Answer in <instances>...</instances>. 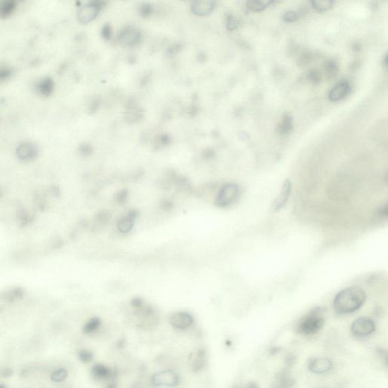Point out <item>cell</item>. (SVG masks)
Returning a JSON list of instances; mask_svg holds the SVG:
<instances>
[{
	"label": "cell",
	"mask_w": 388,
	"mask_h": 388,
	"mask_svg": "<svg viewBox=\"0 0 388 388\" xmlns=\"http://www.w3.org/2000/svg\"><path fill=\"white\" fill-rule=\"evenodd\" d=\"M366 293L356 287L346 288L335 296L334 307L340 314H349L358 310L365 303Z\"/></svg>",
	"instance_id": "6da1fadb"
},
{
	"label": "cell",
	"mask_w": 388,
	"mask_h": 388,
	"mask_svg": "<svg viewBox=\"0 0 388 388\" xmlns=\"http://www.w3.org/2000/svg\"><path fill=\"white\" fill-rule=\"evenodd\" d=\"M324 308H315L303 318L299 324V331L306 335H315L324 324Z\"/></svg>",
	"instance_id": "7a4b0ae2"
},
{
	"label": "cell",
	"mask_w": 388,
	"mask_h": 388,
	"mask_svg": "<svg viewBox=\"0 0 388 388\" xmlns=\"http://www.w3.org/2000/svg\"><path fill=\"white\" fill-rule=\"evenodd\" d=\"M239 187L236 184H226L218 193L216 203L219 206L226 207L234 203L239 196Z\"/></svg>",
	"instance_id": "3957f363"
},
{
	"label": "cell",
	"mask_w": 388,
	"mask_h": 388,
	"mask_svg": "<svg viewBox=\"0 0 388 388\" xmlns=\"http://www.w3.org/2000/svg\"><path fill=\"white\" fill-rule=\"evenodd\" d=\"M375 330V325L373 321L367 318H359L353 323L351 331L356 338H363L369 336Z\"/></svg>",
	"instance_id": "277c9868"
},
{
	"label": "cell",
	"mask_w": 388,
	"mask_h": 388,
	"mask_svg": "<svg viewBox=\"0 0 388 388\" xmlns=\"http://www.w3.org/2000/svg\"><path fill=\"white\" fill-rule=\"evenodd\" d=\"M152 383L156 387H175L180 383V378L175 372L165 370L155 374L152 378Z\"/></svg>",
	"instance_id": "5b68a950"
},
{
	"label": "cell",
	"mask_w": 388,
	"mask_h": 388,
	"mask_svg": "<svg viewBox=\"0 0 388 388\" xmlns=\"http://www.w3.org/2000/svg\"><path fill=\"white\" fill-rule=\"evenodd\" d=\"M141 40V33L135 28H129L124 30L118 36V43L123 47L137 45Z\"/></svg>",
	"instance_id": "8992f818"
},
{
	"label": "cell",
	"mask_w": 388,
	"mask_h": 388,
	"mask_svg": "<svg viewBox=\"0 0 388 388\" xmlns=\"http://www.w3.org/2000/svg\"><path fill=\"white\" fill-rule=\"evenodd\" d=\"M332 362L327 358L318 357L312 358L308 364V370L315 374H325L332 369Z\"/></svg>",
	"instance_id": "52a82bcc"
},
{
	"label": "cell",
	"mask_w": 388,
	"mask_h": 388,
	"mask_svg": "<svg viewBox=\"0 0 388 388\" xmlns=\"http://www.w3.org/2000/svg\"><path fill=\"white\" fill-rule=\"evenodd\" d=\"M169 323L176 329L185 330L192 325L194 319L187 312H177L171 315Z\"/></svg>",
	"instance_id": "ba28073f"
},
{
	"label": "cell",
	"mask_w": 388,
	"mask_h": 388,
	"mask_svg": "<svg viewBox=\"0 0 388 388\" xmlns=\"http://www.w3.org/2000/svg\"><path fill=\"white\" fill-rule=\"evenodd\" d=\"M100 9L92 2L83 5L78 12V19L81 24H88L95 19L100 12Z\"/></svg>",
	"instance_id": "9c48e42d"
},
{
	"label": "cell",
	"mask_w": 388,
	"mask_h": 388,
	"mask_svg": "<svg viewBox=\"0 0 388 388\" xmlns=\"http://www.w3.org/2000/svg\"><path fill=\"white\" fill-rule=\"evenodd\" d=\"M215 7V0H194L191 11L196 16H206L213 12Z\"/></svg>",
	"instance_id": "30bf717a"
},
{
	"label": "cell",
	"mask_w": 388,
	"mask_h": 388,
	"mask_svg": "<svg viewBox=\"0 0 388 388\" xmlns=\"http://www.w3.org/2000/svg\"><path fill=\"white\" fill-rule=\"evenodd\" d=\"M350 90V84L347 82H340L331 89L328 97H329L330 100L333 101V102H338V101L344 99L345 97L348 95Z\"/></svg>",
	"instance_id": "8fae6325"
},
{
	"label": "cell",
	"mask_w": 388,
	"mask_h": 388,
	"mask_svg": "<svg viewBox=\"0 0 388 388\" xmlns=\"http://www.w3.org/2000/svg\"><path fill=\"white\" fill-rule=\"evenodd\" d=\"M92 374L97 379L113 380L116 378L117 371L113 369H109L106 366L97 364L92 369Z\"/></svg>",
	"instance_id": "7c38bea8"
},
{
	"label": "cell",
	"mask_w": 388,
	"mask_h": 388,
	"mask_svg": "<svg viewBox=\"0 0 388 388\" xmlns=\"http://www.w3.org/2000/svg\"><path fill=\"white\" fill-rule=\"evenodd\" d=\"M291 192V184L289 180L284 182V185L281 188V194L278 197L275 199L273 205H272V210L273 211H278L284 207V205L286 204L289 199L290 194Z\"/></svg>",
	"instance_id": "4fadbf2b"
},
{
	"label": "cell",
	"mask_w": 388,
	"mask_h": 388,
	"mask_svg": "<svg viewBox=\"0 0 388 388\" xmlns=\"http://www.w3.org/2000/svg\"><path fill=\"white\" fill-rule=\"evenodd\" d=\"M20 0H0V17L6 18L15 12Z\"/></svg>",
	"instance_id": "5bb4252c"
},
{
	"label": "cell",
	"mask_w": 388,
	"mask_h": 388,
	"mask_svg": "<svg viewBox=\"0 0 388 388\" xmlns=\"http://www.w3.org/2000/svg\"><path fill=\"white\" fill-rule=\"evenodd\" d=\"M136 218H137V213L135 211H131L126 217L121 218L118 223V229L119 232L122 233V234L130 232L133 228Z\"/></svg>",
	"instance_id": "9a60e30c"
},
{
	"label": "cell",
	"mask_w": 388,
	"mask_h": 388,
	"mask_svg": "<svg viewBox=\"0 0 388 388\" xmlns=\"http://www.w3.org/2000/svg\"><path fill=\"white\" fill-rule=\"evenodd\" d=\"M274 1L275 0H247L246 8L250 12H262L272 5Z\"/></svg>",
	"instance_id": "2e32d148"
},
{
	"label": "cell",
	"mask_w": 388,
	"mask_h": 388,
	"mask_svg": "<svg viewBox=\"0 0 388 388\" xmlns=\"http://www.w3.org/2000/svg\"><path fill=\"white\" fill-rule=\"evenodd\" d=\"M275 382L277 384L275 387H277V388L278 387L279 388H288V387L293 386L294 381L288 373L281 372L279 373L278 375L276 377Z\"/></svg>",
	"instance_id": "e0dca14e"
},
{
	"label": "cell",
	"mask_w": 388,
	"mask_h": 388,
	"mask_svg": "<svg viewBox=\"0 0 388 388\" xmlns=\"http://www.w3.org/2000/svg\"><path fill=\"white\" fill-rule=\"evenodd\" d=\"M293 128V121H292V118L291 117L286 115L281 119V121L279 122L277 125V132L280 134H288L292 130Z\"/></svg>",
	"instance_id": "ac0fdd59"
},
{
	"label": "cell",
	"mask_w": 388,
	"mask_h": 388,
	"mask_svg": "<svg viewBox=\"0 0 388 388\" xmlns=\"http://www.w3.org/2000/svg\"><path fill=\"white\" fill-rule=\"evenodd\" d=\"M312 7L319 12H327L333 6V0H311Z\"/></svg>",
	"instance_id": "d6986e66"
},
{
	"label": "cell",
	"mask_w": 388,
	"mask_h": 388,
	"mask_svg": "<svg viewBox=\"0 0 388 388\" xmlns=\"http://www.w3.org/2000/svg\"><path fill=\"white\" fill-rule=\"evenodd\" d=\"M100 324L101 321L98 318H94V319H90L88 323L85 324L83 327V331L87 334L94 332L99 328Z\"/></svg>",
	"instance_id": "ffe728a7"
},
{
	"label": "cell",
	"mask_w": 388,
	"mask_h": 388,
	"mask_svg": "<svg viewBox=\"0 0 388 388\" xmlns=\"http://www.w3.org/2000/svg\"><path fill=\"white\" fill-rule=\"evenodd\" d=\"M68 376V372L66 371L65 369H60L56 370L52 373L51 376V379L54 382H61V381H64Z\"/></svg>",
	"instance_id": "44dd1931"
},
{
	"label": "cell",
	"mask_w": 388,
	"mask_h": 388,
	"mask_svg": "<svg viewBox=\"0 0 388 388\" xmlns=\"http://www.w3.org/2000/svg\"><path fill=\"white\" fill-rule=\"evenodd\" d=\"M139 13L142 17H147L153 13V9L152 5L149 3L141 4L138 8Z\"/></svg>",
	"instance_id": "7402d4cb"
},
{
	"label": "cell",
	"mask_w": 388,
	"mask_h": 388,
	"mask_svg": "<svg viewBox=\"0 0 388 388\" xmlns=\"http://www.w3.org/2000/svg\"><path fill=\"white\" fill-rule=\"evenodd\" d=\"M205 357L206 356H198L197 359L193 363V371L198 372L203 369L205 366Z\"/></svg>",
	"instance_id": "603a6c76"
},
{
	"label": "cell",
	"mask_w": 388,
	"mask_h": 388,
	"mask_svg": "<svg viewBox=\"0 0 388 388\" xmlns=\"http://www.w3.org/2000/svg\"><path fill=\"white\" fill-rule=\"evenodd\" d=\"M78 357L81 362L84 363L90 362L93 359V354L89 350H81L78 354Z\"/></svg>",
	"instance_id": "cb8c5ba5"
},
{
	"label": "cell",
	"mask_w": 388,
	"mask_h": 388,
	"mask_svg": "<svg viewBox=\"0 0 388 388\" xmlns=\"http://www.w3.org/2000/svg\"><path fill=\"white\" fill-rule=\"evenodd\" d=\"M238 20L236 19L235 17H233L232 16H227V19H226V27L228 31H234L236 28H238Z\"/></svg>",
	"instance_id": "d4e9b609"
},
{
	"label": "cell",
	"mask_w": 388,
	"mask_h": 388,
	"mask_svg": "<svg viewBox=\"0 0 388 388\" xmlns=\"http://www.w3.org/2000/svg\"><path fill=\"white\" fill-rule=\"evenodd\" d=\"M299 16L296 12H287L284 15V21L287 23H293L298 20Z\"/></svg>",
	"instance_id": "484cf974"
},
{
	"label": "cell",
	"mask_w": 388,
	"mask_h": 388,
	"mask_svg": "<svg viewBox=\"0 0 388 388\" xmlns=\"http://www.w3.org/2000/svg\"><path fill=\"white\" fill-rule=\"evenodd\" d=\"M102 37L106 40H109L112 38V35H113V30H112L111 26L109 24H106L103 28H102V32H101Z\"/></svg>",
	"instance_id": "4316f807"
},
{
	"label": "cell",
	"mask_w": 388,
	"mask_h": 388,
	"mask_svg": "<svg viewBox=\"0 0 388 388\" xmlns=\"http://www.w3.org/2000/svg\"><path fill=\"white\" fill-rule=\"evenodd\" d=\"M143 304H144V301H143L142 299L138 298V297H136V298L131 300V305L133 307H135V308H140V307H142Z\"/></svg>",
	"instance_id": "83f0119b"
},
{
	"label": "cell",
	"mask_w": 388,
	"mask_h": 388,
	"mask_svg": "<svg viewBox=\"0 0 388 388\" xmlns=\"http://www.w3.org/2000/svg\"><path fill=\"white\" fill-rule=\"evenodd\" d=\"M179 50H180V46L175 45L169 48L168 52H169L170 54H175L177 53L178 52H179Z\"/></svg>",
	"instance_id": "f1b7e54d"
}]
</instances>
